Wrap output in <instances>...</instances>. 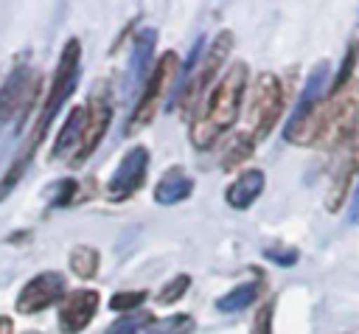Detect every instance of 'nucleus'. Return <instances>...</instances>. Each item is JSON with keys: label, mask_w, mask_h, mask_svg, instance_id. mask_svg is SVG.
<instances>
[{"label": "nucleus", "mask_w": 359, "mask_h": 334, "mask_svg": "<svg viewBox=\"0 0 359 334\" xmlns=\"http://www.w3.org/2000/svg\"><path fill=\"white\" fill-rule=\"evenodd\" d=\"M359 123V87L348 90V95H334L328 101L317 98L314 104L297 107L289 126H286V140L297 146H311V143H342L353 126Z\"/></svg>", "instance_id": "1"}, {"label": "nucleus", "mask_w": 359, "mask_h": 334, "mask_svg": "<svg viewBox=\"0 0 359 334\" xmlns=\"http://www.w3.org/2000/svg\"><path fill=\"white\" fill-rule=\"evenodd\" d=\"M244 90H247V65L244 62H233L230 70L219 79V84L208 95L205 107L199 109V115H196V121L191 126V143L194 146H199V149L213 146L216 138L236 123Z\"/></svg>", "instance_id": "2"}, {"label": "nucleus", "mask_w": 359, "mask_h": 334, "mask_svg": "<svg viewBox=\"0 0 359 334\" xmlns=\"http://www.w3.org/2000/svg\"><path fill=\"white\" fill-rule=\"evenodd\" d=\"M76 70H79V42L70 39L62 51V59H59V67L53 73V81H50V90H48V98H45V107L39 112V121H36V129H34V138H31V146H36L42 140V135L48 132V123L53 121V115L59 112V107L67 101V95L73 93L76 87Z\"/></svg>", "instance_id": "3"}, {"label": "nucleus", "mask_w": 359, "mask_h": 334, "mask_svg": "<svg viewBox=\"0 0 359 334\" xmlns=\"http://www.w3.org/2000/svg\"><path fill=\"white\" fill-rule=\"evenodd\" d=\"M283 112V87L278 81V76L272 73H261L255 87H252V101H250V138L261 140L272 132V126L278 123Z\"/></svg>", "instance_id": "4"}, {"label": "nucleus", "mask_w": 359, "mask_h": 334, "mask_svg": "<svg viewBox=\"0 0 359 334\" xmlns=\"http://www.w3.org/2000/svg\"><path fill=\"white\" fill-rule=\"evenodd\" d=\"M177 70H180V59H177V53L168 51V53H163V56L157 59V67H154V73H151V79H149V84H146V90H143V95H140V101H137L132 118H129V132L143 129V126L154 118L157 104H160V98H163L168 81L177 76Z\"/></svg>", "instance_id": "5"}, {"label": "nucleus", "mask_w": 359, "mask_h": 334, "mask_svg": "<svg viewBox=\"0 0 359 334\" xmlns=\"http://www.w3.org/2000/svg\"><path fill=\"white\" fill-rule=\"evenodd\" d=\"M230 48H233V34H230V31H224V34H219V36L213 39V45L208 48L202 65L196 67V73L185 81V87H182V93H180V109H182V112H188V109L202 98L205 87L210 84V79H213L216 70L222 67V62H224V56L230 53Z\"/></svg>", "instance_id": "6"}, {"label": "nucleus", "mask_w": 359, "mask_h": 334, "mask_svg": "<svg viewBox=\"0 0 359 334\" xmlns=\"http://www.w3.org/2000/svg\"><path fill=\"white\" fill-rule=\"evenodd\" d=\"M39 90V76L28 67H17L0 87V123L28 112Z\"/></svg>", "instance_id": "7"}, {"label": "nucleus", "mask_w": 359, "mask_h": 334, "mask_svg": "<svg viewBox=\"0 0 359 334\" xmlns=\"http://www.w3.org/2000/svg\"><path fill=\"white\" fill-rule=\"evenodd\" d=\"M146 166H149V152L143 146L129 149L121 157L118 168L112 171L109 185H107L109 199H126V196H132L143 185V180H146Z\"/></svg>", "instance_id": "8"}, {"label": "nucleus", "mask_w": 359, "mask_h": 334, "mask_svg": "<svg viewBox=\"0 0 359 334\" xmlns=\"http://www.w3.org/2000/svg\"><path fill=\"white\" fill-rule=\"evenodd\" d=\"M359 166V123L353 126V132L339 143V152H337V160L331 166V194H328V211H337L339 202L345 199V191H348V182L353 177Z\"/></svg>", "instance_id": "9"}, {"label": "nucleus", "mask_w": 359, "mask_h": 334, "mask_svg": "<svg viewBox=\"0 0 359 334\" xmlns=\"http://www.w3.org/2000/svg\"><path fill=\"white\" fill-rule=\"evenodd\" d=\"M62 295H65V278H62L59 272L34 275V278L22 286V292H20V298H17V312L34 314V312H39V309L56 303Z\"/></svg>", "instance_id": "10"}, {"label": "nucleus", "mask_w": 359, "mask_h": 334, "mask_svg": "<svg viewBox=\"0 0 359 334\" xmlns=\"http://www.w3.org/2000/svg\"><path fill=\"white\" fill-rule=\"evenodd\" d=\"M95 309H98V292L93 289H76L65 298L62 309H59V326L65 334H76L81 331L93 317H95Z\"/></svg>", "instance_id": "11"}, {"label": "nucleus", "mask_w": 359, "mask_h": 334, "mask_svg": "<svg viewBox=\"0 0 359 334\" xmlns=\"http://www.w3.org/2000/svg\"><path fill=\"white\" fill-rule=\"evenodd\" d=\"M109 118H112V109H109L107 98L95 95L90 101V107H87V126H84V135H81V143H79V152H76L73 163H81V160H87L95 152L98 140L104 138V132L109 126Z\"/></svg>", "instance_id": "12"}, {"label": "nucleus", "mask_w": 359, "mask_h": 334, "mask_svg": "<svg viewBox=\"0 0 359 334\" xmlns=\"http://www.w3.org/2000/svg\"><path fill=\"white\" fill-rule=\"evenodd\" d=\"M261 191H264V171L261 168H247V171H241L236 177V182H230V188H227L224 196H227V205L230 208L244 211V208H250L258 199Z\"/></svg>", "instance_id": "13"}, {"label": "nucleus", "mask_w": 359, "mask_h": 334, "mask_svg": "<svg viewBox=\"0 0 359 334\" xmlns=\"http://www.w3.org/2000/svg\"><path fill=\"white\" fill-rule=\"evenodd\" d=\"M191 188H194V182H191V177L182 171V168H168L163 177H160V182H157V188H154V199L160 202V205H174V202H180V199H185L188 194H191Z\"/></svg>", "instance_id": "14"}, {"label": "nucleus", "mask_w": 359, "mask_h": 334, "mask_svg": "<svg viewBox=\"0 0 359 334\" xmlns=\"http://www.w3.org/2000/svg\"><path fill=\"white\" fill-rule=\"evenodd\" d=\"M84 126H87V109H84V107H76V109L67 115V123L62 126V132H59V138H56L53 157H62V154H67L76 143H81Z\"/></svg>", "instance_id": "15"}, {"label": "nucleus", "mask_w": 359, "mask_h": 334, "mask_svg": "<svg viewBox=\"0 0 359 334\" xmlns=\"http://www.w3.org/2000/svg\"><path fill=\"white\" fill-rule=\"evenodd\" d=\"M261 295V283H238L236 289H230L227 295H222L219 300H216V306L222 309V312H241L244 306H250L255 298Z\"/></svg>", "instance_id": "16"}, {"label": "nucleus", "mask_w": 359, "mask_h": 334, "mask_svg": "<svg viewBox=\"0 0 359 334\" xmlns=\"http://www.w3.org/2000/svg\"><path fill=\"white\" fill-rule=\"evenodd\" d=\"M151 45H154V31H143L135 39V53H132V65H129V84H135V79H140L149 56H151Z\"/></svg>", "instance_id": "17"}, {"label": "nucleus", "mask_w": 359, "mask_h": 334, "mask_svg": "<svg viewBox=\"0 0 359 334\" xmlns=\"http://www.w3.org/2000/svg\"><path fill=\"white\" fill-rule=\"evenodd\" d=\"M70 267H73V272L79 278H93L98 272V253L93 247L81 244V247H76L70 253Z\"/></svg>", "instance_id": "18"}, {"label": "nucleus", "mask_w": 359, "mask_h": 334, "mask_svg": "<svg viewBox=\"0 0 359 334\" xmlns=\"http://www.w3.org/2000/svg\"><path fill=\"white\" fill-rule=\"evenodd\" d=\"M191 331H194V320L188 314H168L151 323L146 334H191Z\"/></svg>", "instance_id": "19"}, {"label": "nucleus", "mask_w": 359, "mask_h": 334, "mask_svg": "<svg viewBox=\"0 0 359 334\" xmlns=\"http://www.w3.org/2000/svg\"><path fill=\"white\" fill-rule=\"evenodd\" d=\"M31 154H34V146H28V149H25V154H20V157H17V160H14L11 166H8L6 177L0 180V202H3V199H6L8 194H11V188H14V185L20 182V177L25 174V168H28V160H31Z\"/></svg>", "instance_id": "20"}, {"label": "nucleus", "mask_w": 359, "mask_h": 334, "mask_svg": "<svg viewBox=\"0 0 359 334\" xmlns=\"http://www.w3.org/2000/svg\"><path fill=\"white\" fill-rule=\"evenodd\" d=\"M252 143H255V140H252L250 135H238V138L230 143V152L224 154L222 166H224V168H233V166H238L244 157H250V154H252Z\"/></svg>", "instance_id": "21"}, {"label": "nucleus", "mask_w": 359, "mask_h": 334, "mask_svg": "<svg viewBox=\"0 0 359 334\" xmlns=\"http://www.w3.org/2000/svg\"><path fill=\"white\" fill-rule=\"evenodd\" d=\"M140 323H149V314L146 312H137V314H129V317L115 320L104 334H137V326Z\"/></svg>", "instance_id": "22"}, {"label": "nucleus", "mask_w": 359, "mask_h": 334, "mask_svg": "<svg viewBox=\"0 0 359 334\" xmlns=\"http://www.w3.org/2000/svg\"><path fill=\"white\" fill-rule=\"evenodd\" d=\"M143 300H146V292H143V289H137V292H118V295L109 298V309H115V312H126V309L140 306Z\"/></svg>", "instance_id": "23"}, {"label": "nucleus", "mask_w": 359, "mask_h": 334, "mask_svg": "<svg viewBox=\"0 0 359 334\" xmlns=\"http://www.w3.org/2000/svg\"><path fill=\"white\" fill-rule=\"evenodd\" d=\"M272 312H275V300L264 303L252 320V334H272Z\"/></svg>", "instance_id": "24"}, {"label": "nucleus", "mask_w": 359, "mask_h": 334, "mask_svg": "<svg viewBox=\"0 0 359 334\" xmlns=\"http://www.w3.org/2000/svg\"><path fill=\"white\" fill-rule=\"evenodd\" d=\"M188 283H191V278L188 275H180V278H174L163 292H160V300L163 303H174L180 295H185V289H188Z\"/></svg>", "instance_id": "25"}, {"label": "nucleus", "mask_w": 359, "mask_h": 334, "mask_svg": "<svg viewBox=\"0 0 359 334\" xmlns=\"http://www.w3.org/2000/svg\"><path fill=\"white\" fill-rule=\"evenodd\" d=\"M266 255L275 258V261L283 264V267H289V264L297 261V250H266Z\"/></svg>", "instance_id": "26"}, {"label": "nucleus", "mask_w": 359, "mask_h": 334, "mask_svg": "<svg viewBox=\"0 0 359 334\" xmlns=\"http://www.w3.org/2000/svg\"><path fill=\"white\" fill-rule=\"evenodd\" d=\"M351 222H353V225H359V188H356V194H353V205H351Z\"/></svg>", "instance_id": "27"}, {"label": "nucleus", "mask_w": 359, "mask_h": 334, "mask_svg": "<svg viewBox=\"0 0 359 334\" xmlns=\"http://www.w3.org/2000/svg\"><path fill=\"white\" fill-rule=\"evenodd\" d=\"M0 334H11V320L8 317H0Z\"/></svg>", "instance_id": "28"}]
</instances>
